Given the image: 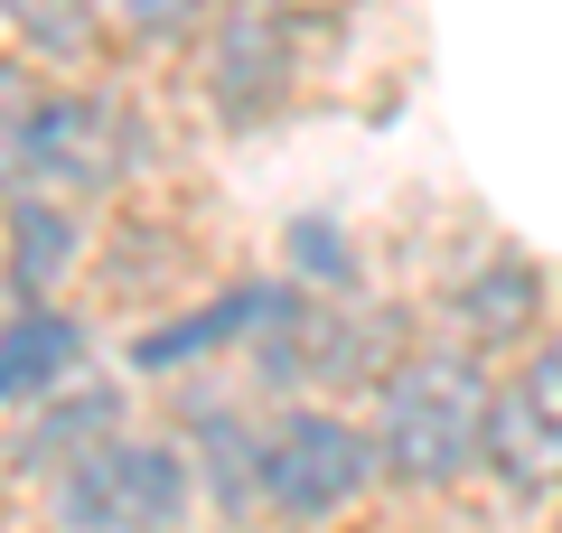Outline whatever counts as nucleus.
<instances>
[{"label": "nucleus", "mask_w": 562, "mask_h": 533, "mask_svg": "<svg viewBox=\"0 0 562 533\" xmlns=\"http://www.w3.org/2000/svg\"><path fill=\"white\" fill-rule=\"evenodd\" d=\"M487 412H497V365L450 337L403 347L375 375L366 402V440H375V477L413 496H441L487 468Z\"/></svg>", "instance_id": "1"}, {"label": "nucleus", "mask_w": 562, "mask_h": 533, "mask_svg": "<svg viewBox=\"0 0 562 533\" xmlns=\"http://www.w3.org/2000/svg\"><path fill=\"white\" fill-rule=\"evenodd\" d=\"M206 506L188 440L160 431H103L94 450H76L47 477V514L66 533H188Z\"/></svg>", "instance_id": "2"}, {"label": "nucleus", "mask_w": 562, "mask_h": 533, "mask_svg": "<svg viewBox=\"0 0 562 533\" xmlns=\"http://www.w3.org/2000/svg\"><path fill=\"white\" fill-rule=\"evenodd\" d=\"M375 477V440H366L357 412L301 394L281 412L254 421V514H281V524H328V514L366 506Z\"/></svg>", "instance_id": "3"}, {"label": "nucleus", "mask_w": 562, "mask_h": 533, "mask_svg": "<svg viewBox=\"0 0 562 533\" xmlns=\"http://www.w3.org/2000/svg\"><path fill=\"white\" fill-rule=\"evenodd\" d=\"M140 150H150V122H140L132 94H113V84H47L38 103V140H29V188H47V197H85L94 206L103 188H122V178L140 169Z\"/></svg>", "instance_id": "4"}, {"label": "nucleus", "mask_w": 562, "mask_h": 533, "mask_svg": "<svg viewBox=\"0 0 562 533\" xmlns=\"http://www.w3.org/2000/svg\"><path fill=\"white\" fill-rule=\"evenodd\" d=\"M487 477L506 496H562V328H543L525 355L497 365Z\"/></svg>", "instance_id": "5"}, {"label": "nucleus", "mask_w": 562, "mask_h": 533, "mask_svg": "<svg viewBox=\"0 0 562 533\" xmlns=\"http://www.w3.org/2000/svg\"><path fill=\"white\" fill-rule=\"evenodd\" d=\"M206 94L225 122H262L291 76H301V29H291V0H225V20L206 29Z\"/></svg>", "instance_id": "6"}, {"label": "nucleus", "mask_w": 562, "mask_h": 533, "mask_svg": "<svg viewBox=\"0 0 562 533\" xmlns=\"http://www.w3.org/2000/svg\"><path fill=\"white\" fill-rule=\"evenodd\" d=\"M543 328H553V318H543V272L525 253H487L479 272H460L441 291V337L469 347V355H487V365L525 355Z\"/></svg>", "instance_id": "7"}, {"label": "nucleus", "mask_w": 562, "mask_h": 533, "mask_svg": "<svg viewBox=\"0 0 562 533\" xmlns=\"http://www.w3.org/2000/svg\"><path fill=\"white\" fill-rule=\"evenodd\" d=\"M76 262H85V197H47V188L0 197V299L10 309L57 299Z\"/></svg>", "instance_id": "8"}, {"label": "nucleus", "mask_w": 562, "mask_h": 533, "mask_svg": "<svg viewBox=\"0 0 562 533\" xmlns=\"http://www.w3.org/2000/svg\"><path fill=\"white\" fill-rule=\"evenodd\" d=\"M85 318L57 299H29V309H0V412H38L47 394L85 375Z\"/></svg>", "instance_id": "9"}, {"label": "nucleus", "mask_w": 562, "mask_h": 533, "mask_svg": "<svg viewBox=\"0 0 562 533\" xmlns=\"http://www.w3.org/2000/svg\"><path fill=\"white\" fill-rule=\"evenodd\" d=\"M281 291H291V281H244V291L206 299L198 318H169V328H150V337L132 347V365H140V375H169V365H206V355H225V347L254 355V337L272 328Z\"/></svg>", "instance_id": "10"}, {"label": "nucleus", "mask_w": 562, "mask_h": 533, "mask_svg": "<svg viewBox=\"0 0 562 533\" xmlns=\"http://www.w3.org/2000/svg\"><path fill=\"white\" fill-rule=\"evenodd\" d=\"M0 47L47 76H85L113 47V0H0Z\"/></svg>", "instance_id": "11"}, {"label": "nucleus", "mask_w": 562, "mask_h": 533, "mask_svg": "<svg viewBox=\"0 0 562 533\" xmlns=\"http://www.w3.org/2000/svg\"><path fill=\"white\" fill-rule=\"evenodd\" d=\"M103 431H122V394L113 384H94V375H76L66 394H47L38 412H29V431H20V450H10V468L20 477H57L76 450H94Z\"/></svg>", "instance_id": "12"}, {"label": "nucleus", "mask_w": 562, "mask_h": 533, "mask_svg": "<svg viewBox=\"0 0 562 533\" xmlns=\"http://www.w3.org/2000/svg\"><path fill=\"white\" fill-rule=\"evenodd\" d=\"M47 84H57L47 66H29V57L0 47V197H20V188H29V140H38Z\"/></svg>", "instance_id": "13"}, {"label": "nucleus", "mask_w": 562, "mask_h": 533, "mask_svg": "<svg viewBox=\"0 0 562 533\" xmlns=\"http://www.w3.org/2000/svg\"><path fill=\"white\" fill-rule=\"evenodd\" d=\"M216 20H225V0H113L122 47H198Z\"/></svg>", "instance_id": "14"}, {"label": "nucleus", "mask_w": 562, "mask_h": 533, "mask_svg": "<svg viewBox=\"0 0 562 533\" xmlns=\"http://www.w3.org/2000/svg\"><path fill=\"white\" fill-rule=\"evenodd\" d=\"M291 281L301 291H357V253H347V235H328L319 216L291 235Z\"/></svg>", "instance_id": "15"}, {"label": "nucleus", "mask_w": 562, "mask_h": 533, "mask_svg": "<svg viewBox=\"0 0 562 533\" xmlns=\"http://www.w3.org/2000/svg\"><path fill=\"white\" fill-rule=\"evenodd\" d=\"M553 533H562V524H553Z\"/></svg>", "instance_id": "16"}]
</instances>
